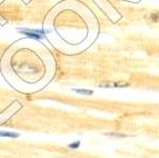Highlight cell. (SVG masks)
<instances>
[{"label":"cell","mask_w":159,"mask_h":158,"mask_svg":"<svg viewBox=\"0 0 159 158\" xmlns=\"http://www.w3.org/2000/svg\"><path fill=\"white\" fill-rule=\"evenodd\" d=\"M17 31H18L19 34L26 36V37L31 38V39H34V40H41L46 37V36H43V35H38V34H34V32H31V31H27V30L22 29V28H17Z\"/></svg>","instance_id":"6da1fadb"},{"label":"cell","mask_w":159,"mask_h":158,"mask_svg":"<svg viewBox=\"0 0 159 158\" xmlns=\"http://www.w3.org/2000/svg\"><path fill=\"white\" fill-rule=\"evenodd\" d=\"M129 86H130V84H128V82H121V81L111 84V87H115V88H125V87H129Z\"/></svg>","instance_id":"8992f818"},{"label":"cell","mask_w":159,"mask_h":158,"mask_svg":"<svg viewBox=\"0 0 159 158\" xmlns=\"http://www.w3.org/2000/svg\"><path fill=\"white\" fill-rule=\"evenodd\" d=\"M75 92L80 94V95H86V96H90L93 94V90H88V89H72Z\"/></svg>","instance_id":"277c9868"},{"label":"cell","mask_w":159,"mask_h":158,"mask_svg":"<svg viewBox=\"0 0 159 158\" xmlns=\"http://www.w3.org/2000/svg\"><path fill=\"white\" fill-rule=\"evenodd\" d=\"M0 137L16 139V138L20 137V134H18V132H3V130H0Z\"/></svg>","instance_id":"7a4b0ae2"},{"label":"cell","mask_w":159,"mask_h":158,"mask_svg":"<svg viewBox=\"0 0 159 158\" xmlns=\"http://www.w3.org/2000/svg\"><path fill=\"white\" fill-rule=\"evenodd\" d=\"M148 20L152 21V22H159V11L150 13L148 16Z\"/></svg>","instance_id":"5b68a950"},{"label":"cell","mask_w":159,"mask_h":158,"mask_svg":"<svg viewBox=\"0 0 159 158\" xmlns=\"http://www.w3.org/2000/svg\"><path fill=\"white\" fill-rule=\"evenodd\" d=\"M68 147L70 148V149H78V148L80 147V142L79 140H77V142H72V144H69Z\"/></svg>","instance_id":"52a82bcc"},{"label":"cell","mask_w":159,"mask_h":158,"mask_svg":"<svg viewBox=\"0 0 159 158\" xmlns=\"http://www.w3.org/2000/svg\"><path fill=\"white\" fill-rule=\"evenodd\" d=\"M105 136H110V137H114V138H126V137H129L128 135L126 134H120V132H105Z\"/></svg>","instance_id":"3957f363"}]
</instances>
